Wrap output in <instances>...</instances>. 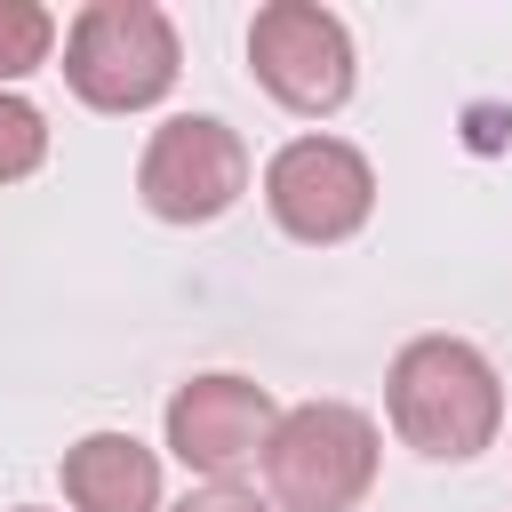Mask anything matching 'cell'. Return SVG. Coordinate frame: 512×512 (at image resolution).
Here are the masks:
<instances>
[{
	"label": "cell",
	"mask_w": 512,
	"mask_h": 512,
	"mask_svg": "<svg viewBox=\"0 0 512 512\" xmlns=\"http://www.w3.org/2000/svg\"><path fill=\"white\" fill-rule=\"evenodd\" d=\"M384 408H392V432L432 456V464H464L496 440L504 424V384L488 368L480 344L464 336H416L400 344L392 360V384H384Z\"/></svg>",
	"instance_id": "1"
},
{
	"label": "cell",
	"mask_w": 512,
	"mask_h": 512,
	"mask_svg": "<svg viewBox=\"0 0 512 512\" xmlns=\"http://www.w3.org/2000/svg\"><path fill=\"white\" fill-rule=\"evenodd\" d=\"M136 192L160 224H216L240 192H248V144L240 128H224L216 112H184L160 120L144 160H136Z\"/></svg>",
	"instance_id": "4"
},
{
	"label": "cell",
	"mask_w": 512,
	"mask_h": 512,
	"mask_svg": "<svg viewBox=\"0 0 512 512\" xmlns=\"http://www.w3.org/2000/svg\"><path fill=\"white\" fill-rule=\"evenodd\" d=\"M176 512H272L256 488H232V480H216V488H192Z\"/></svg>",
	"instance_id": "11"
},
{
	"label": "cell",
	"mask_w": 512,
	"mask_h": 512,
	"mask_svg": "<svg viewBox=\"0 0 512 512\" xmlns=\"http://www.w3.org/2000/svg\"><path fill=\"white\" fill-rule=\"evenodd\" d=\"M72 512H160V456L136 432H88L64 448Z\"/></svg>",
	"instance_id": "8"
},
{
	"label": "cell",
	"mask_w": 512,
	"mask_h": 512,
	"mask_svg": "<svg viewBox=\"0 0 512 512\" xmlns=\"http://www.w3.org/2000/svg\"><path fill=\"white\" fill-rule=\"evenodd\" d=\"M248 64H256L264 96L304 120H320L352 96V32H344V16H328L312 0H264L248 16Z\"/></svg>",
	"instance_id": "5"
},
{
	"label": "cell",
	"mask_w": 512,
	"mask_h": 512,
	"mask_svg": "<svg viewBox=\"0 0 512 512\" xmlns=\"http://www.w3.org/2000/svg\"><path fill=\"white\" fill-rule=\"evenodd\" d=\"M16 512H40V504H16Z\"/></svg>",
	"instance_id": "12"
},
{
	"label": "cell",
	"mask_w": 512,
	"mask_h": 512,
	"mask_svg": "<svg viewBox=\"0 0 512 512\" xmlns=\"http://www.w3.org/2000/svg\"><path fill=\"white\" fill-rule=\"evenodd\" d=\"M264 208L288 240H312V248L352 240L376 208V168L344 136H296L264 168Z\"/></svg>",
	"instance_id": "6"
},
{
	"label": "cell",
	"mask_w": 512,
	"mask_h": 512,
	"mask_svg": "<svg viewBox=\"0 0 512 512\" xmlns=\"http://www.w3.org/2000/svg\"><path fill=\"white\" fill-rule=\"evenodd\" d=\"M176 24L152 0H88L64 32V80L96 112H144L176 88Z\"/></svg>",
	"instance_id": "2"
},
{
	"label": "cell",
	"mask_w": 512,
	"mask_h": 512,
	"mask_svg": "<svg viewBox=\"0 0 512 512\" xmlns=\"http://www.w3.org/2000/svg\"><path fill=\"white\" fill-rule=\"evenodd\" d=\"M272 424H280L272 392H264L256 376H232V368L192 376V384H176V400H168V448H176L184 472H208V480L248 472V464L264 456Z\"/></svg>",
	"instance_id": "7"
},
{
	"label": "cell",
	"mask_w": 512,
	"mask_h": 512,
	"mask_svg": "<svg viewBox=\"0 0 512 512\" xmlns=\"http://www.w3.org/2000/svg\"><path fill=\"white\" fill-rule=\"evenodd\" d=\"M56 16L40 0H0V80H24L32 64H48Z\"/></svg>",
	"instance_id": "9"
},
{
	"label": "cell",
	"mask_w": 512,
	"mask_h": 512,
	"mask_svg": "<svg viewBox=\"0 0 512 512\" xmlns=\"http://www.w3.org/2000/svg\"><path fill=\"white\" fill-rule=\"evenodd\" d=\"M40 160H48V120H40V104H24V96L0 88V184L32 176Z\"/></svg>",
	"instance_id": "10"
},
{
	"label": "cell",
	"mask_w": 512,
	"mask_h": 512,
	"mask_svg": "<svg viewBox=\"0 0 512 512\" xmlns=\"http://www.w3.org/2000/svg\"><path fill=\"white\" fill-rule=\"evenodd\" d=\"M264 480L280 512H352L376 488V424L352 400H304L272 424Z\"/></svg>",
	"instance_id": "3"
}]
</instances>
